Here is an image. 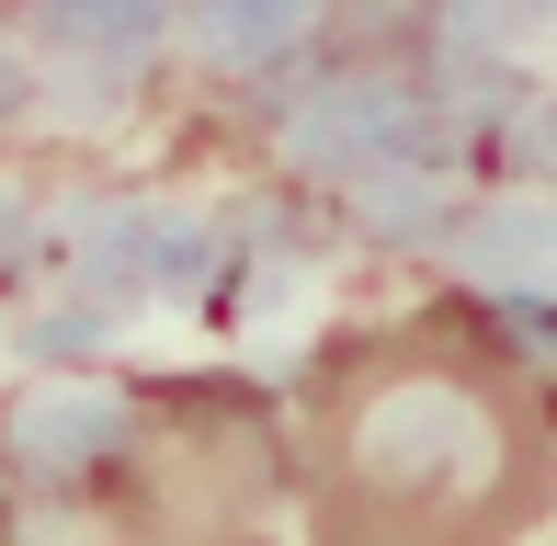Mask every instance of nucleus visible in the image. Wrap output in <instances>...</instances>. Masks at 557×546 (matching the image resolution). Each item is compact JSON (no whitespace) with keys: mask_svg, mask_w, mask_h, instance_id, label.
I'll return each instance as SVG.
<instances>
[{"mask_svg":"<svg viewBox=\"0 0 557 546\" xmlns=\"http://www.w3.org/2000/svg\"><path fill=\"white\" fill-rule=\"evenodd\" d=\"M308 546H523L557 501V387L478 296L331 342L285 410Z\"/></svg>","mask_w":557,"mask_h":546,"instance_id":"obj_1","label":"nucleus"},{"mask_svg":"<svg viewBox=\"0 0 557 546\" xmlns=\"http://www.w3.org/2000/svg\"><path fill=\"white\" fill-rule=\"evenodd\" d=\"M285 410L250 387H137L81 479V546H285Z\"/></svg>","mask_w":557,"mask_h":546,"instance_id":"obj_2","label":"nucleus"},{"mask_svg":"<svg viewBox=\"0 0 557 546\" xmlns=\"http://www.w3.org/2000/svg\"><path fill=\"white\" fill-rule=\"evenodd\" d=\"M0 546H23V535H12V524H0Z\"/></svg>","mask_w":557,"mask_h":546,"instance_id":"obj_3","label":"nucleus"}]
</instances>
